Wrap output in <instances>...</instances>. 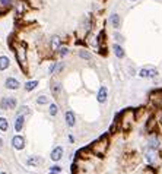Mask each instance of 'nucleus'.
<instances>
[{
	"mask_svg": "<svg viewBox=\"0 0 162 174\" xmlns=\"http://www.w3.org/2000/svg\"><path fill=\"white\" fill-rule=\"evenodd\" d=\"M41 161H43V160L38 158V157H29V158L26 160V164H28V165H38Z\"/></svg>",
	"mask_w": 162,
	"mask_h": 174,
	"instance_id": "obj_13",
	"label": "nucleus"
},
{
	"mask_svg": "<svg viewBox=\"0 0 162 174\" xmlns=\"http://www.w3.org/2000/svg\"><path fill=\"white\" fill-rule=\"evenodd\" d=\"M2 6H10L12 5V0H0Z\"/></svg>",
	"mask_w": 162,
	"mask_h": 174,
	"instance_id": "obj_22",
	"label": "nucleus"
},
{
	"mask_svg": "<svg viewBox=\"0 0 162 174\" xmlns=\"http://www.w3.org/2000/svg\"><path fill=\"white\" fill-rule=\"evenodd\" d=\"M50 114H51V116H56V114H57V105H56V104H51V105H50Z\"/></svg>",
	"mask_w": 162,
	"mask_h": 174,
	"instance_id": "obj_21",
	"label": "nucleus"
},
{
	"mask_svg": "<svg viewBox=\"0 0 162 174\" xmlns=\"http://www.w3.org/2000/svg\"><path fill=\"white\" fill-rule=\"evenodd\" d=\"M58 47H60V37L54 35L53 38H51V48L53 50H58Z\"/></svg>",
	"mask_w": 162,
	"mask_h": 174,
	"instance_id": "obj_12",
	"label": "nucleus"
},
{
	"mask_svg": "<svg viewBox=\"0 0 162 174\" xmlns=\"http://www.w3.org/2000/svg\"><path fill=\"white\" fill-rule=\"evenodd\" d=\"M58 171H62V168H60V167H57V165H54L50 173H58Z\"/></svg>",
	"mask_w": 162,
	"mask_h": 174,
	"instance_id": "obj_24",
	"label": "nucleus"
},
{
	"mask_svg": "<svg viewBox=\"0 0 162 174\" xmlns=\"http://www.w3.org/2000/svg\"><path fill=\"white\" fill-rule=\"evenodd\" d=\"M54 69H56V65H51V67H50V73H53Z\"/></svg>",
	"mask_w": 162,
	"mask_h": 174,
	"instance_id": "obj_26",
	"label": "nucleus"
},
{
	"mask_svg": "<svg viewBox=\"0 0 162 174\" xmlns=\"http://www.w3.org/2000/svg\"><path fill=\"white\" fill-rule=\"evenodd\" d=\"M10 65V62H9V59L6 57V56H0V70H4V69H8Z\"/></svg>",
	"mask_w": 162,
	"mask_h": 174,
	"instance_id": "obj_8",
	"label": "nucleus"
},
{
	"mask_svg": "<svg viewBox=\"0 0 162 174\" xmlns=\"http://www.w3.org/2000/svg\"><path fill=\"white\" fill-rule=\"evenodd\" d=\"M0 174H6V173H0Z\"/></svg>",
	"mask_w": 162,
	"mask_h": 174,
	"instance_id": "obj_29",
	"label": "nucleus"
},
{
	"mask_svg": "<svg viewBox=\"0 0 162 174\" xmlns=\"http://www.w3.org/2000/svg\"><path fill=\"white\" fill-rule=\"evenodd\" d=\"M98 101L99 102H105L107 101V88L102 87L99 89V92H98Z\"/></svg>",
	"mask_w": 162,
	"mask_h": 174,
	"instance_id": "obj_7",
	"label": "nucleus"
},
{
	"mask_svg": "<svg viewBox=\"0 0 162 174\" xmlns=\"http://www.w3.org/2000/svg\"><path fill=\"white\" fill-rule=\"evenodd\" d=\"M112 48H114V54L117 56L118 59H123V57H124V50H123V47H121V45L116 44Z\"/></svg>",
	"mask_w": 162,
	"mask_h": 174,
	"instance_id": "obj_9",
	"label": "nucleus"
},
{
	"mask_svg": "<svg viewBox=\"0 0 162 174\" xmlns=\"http://www.w3.org/2000/svg\"><path fill=\"white\" fill-rule=\"evenodd\" d=\"M51 91H53L54 97H58V95H60V92H62V85H60V84H57V82H53V85H51Z\"/></svg>",
	"mask_w": 162,
	"mask_h": 174,
	"instance_id": "obj_11",
	"label": "nucleus"
},
{
	"mask_svg": "<svg viewBox=\"0 0 162 174\" xmlns=\"http://www.w3.org/2000/svg\"><path fill=\"white\" fill-rule=\"evenodd\" d=\"M23 121H25V117H23V114H19V116L16 117V121H15V130H16V132H21L22 126H23Z\"/></svg>",
	"mask_w": 162,
	"mask_h": 174,
	"instance_id": "obj_5",
	"label": "nucleus"
},
{
	"mask_svg": "<svg viewBox=\"0 0 162 174\" xmlns=\"http://www.w3.org/2000/svg\"><path fill=\"white\" fill-rule=\"evenodd\" d=\"M146 154H148V155H146L148 161H149V163H153V161H155V157H156V155H155V152H153V151H149V149H148V151H146Z\"/></svg>",
	"mask_w": 162,
	"mask_h": 174,
	"instance_id": "obj_17",
	"label": "nucleus"
},
{
	"mask_svg": "<svg viewBox=\"0 0 162 174\" xmlns=\"http://www.w3.org/2000/svg\"><path fill=\"white\" fill-rule=\"evenodd\" d=\"M23 113H28V107H25V105H22L21 110L18 111V116H19V114H23Z\"/></svg>",
	"mask_w": 162,
	"mask_h": 174,
	"instance_id": "obj_23",
	"label": "nucleus"
},
{
	"mask_svg": "<svg viewBox=\"0 0 162 174\" xmlns=\"http://www.w3.org/2000/svg\"><path fill=\"white\" fill-rule=\"evenodd\" d=\"M139 75L142 78H155L158 75V70L155 67H143V69H140Z\"/></svg>",
	"mask_w": 162,
	"mask_h": 174,
	"instance_id": "obj_1",
	"label": "nucleus"
},
{
	"mask_svg": "<svg viewBox=\"0 0 162 174\" xmlns=\"http://www.w3.org/2000/svg\"><path fill=\"white\" fill-rule=\"evenodd\" d=\"M2 145H3V141H2V139H0V146H2Z\"/></svg>",
	"mask_w": 162,
	"mask_h": 174,
	"instance_id": "obj_27",
	"label": "nucleus"
},
{
	"mask_svg": "<svg viewBox=\"0 0 162 174\" xmlns=\"http://www.w3.org/2000/svg\"><path fill=\"white\" fill-rule=\"evenodd\" d=\"M66 121H67V124L69 126H75V114L72 113V111H67L66 113Z\"/></svg>",
	"mask_w": 162,
	"mask_h": 174,
	"instance_id": "obj_10",
	"label": "nucleus"
},
{
	"mask_svg": "<svg viewBox=\"0 0 162 174\" xmlns=\"http://www.w3.org/2000/svg\"><path fill=\"white\" fill-rule=\"evenodd\" d=\"M6 88L8 89H18L19 88V82L15 79V78H9V79H6Z\"/></svg>",
	"mask_w": 162,
	"mask_h": 174,
	"instance_id": "obj_3",
	"label": "nucleus"
},
{
	"mask_svg": "<svg viewBox=\"0 0 162 174\" xmlns=\"http://www.w3.org/2000/svg\"><path fill=\"white\" fill-rule=\"evenodd\" d=\"M131 2H134V0H131Z\"/></svg>",
	"mask_w": 162,
	"mask_h": 174,
	"instance_id": "obj_30",
	"label": "nucleus"
},
{
	"mask_svg": "<svg viewBox=\"0 0 162 174\" xmlns=\"http://www.w3.org/2000/svg\"><path fill=\"white\" fill-rule=\"evenodd\" d=\"M79 56H80L82 59H86V60H89V59L92 57V56H91V53H88V51H83V50L79 53Z\"/></svg>",
	"mask_w": 162,
	"mask_h": 174,
	"instance_id": "obj_20",
	"label": "nucleus"
},
{
	"mask_svg": "<svg viewBox=\"0 0 162 174\" xmlns=\"http://www.w3.org/2000/svg\"><path fill=\"white\" fill-rule=\"evenodd\" d=\"M37 85H38V81H29V82H26L25 89L26 91H32L34 88H37Z\"/></svg>",
	"mask_w": 162,
	"mask_h": 174,
	"instance_id": "obj_15",
	"label": "nucleus"
},
{
	"mask_svg": "<svg viewBox=\"0 0 162 174\" xmlns=\"http://www.w3.org/2000/svg\"><path fill=\"white\" fill-rule=\"evenodd\" d=\"M62 155H63V148H62V146H57L53 152H51V160H53V161H58V160L62 158Z\"/></svg>",
	"mask_w": 162,
	"mask_h": 174,
	"instance_id": "obj_4",
	"label": "nucleus"
},
{
	"mask_svg": "<svg viewBox=\"0 0 162 174\" xmlns=\"http://www.w3.org/2000/svg\"><path fill=\"white\" fill-rule=\"evenodd\" d=\"M110 22H111V25L117 29V28H120V16L117 15V13H112L111 16H110Z\"/></svg>",
	"mask_w": 162,
	"mask_h": 174,
	"instance_id": "obj_6",
	"label": "nucleus"
},
{
	"mask_svg": "<svg viewBox=\"0 0 162 174\" xmlns=\"http://www.w3.org/2000/svg\"><path fill=\"white\" fill-rule=\"evenodd\" d=\"M25 51H26V50H25L23 47H21V48L18 50V60H19V63H21V65L25 63Z\"/></svg>",
	"mask_w": 162,
	"mask_h": 174,
	"instance_id": "obj_14",
	"label": "nucleus"
},
{
	"mask_svg": "<svg viewBox=\"0 0 162 174\" xmlns=\"http://www.w3.org/2000/svg\"><path fill=\"white\" fill-rule=\"evenodd\" d=\"M8 127H9V123H8V120L4 119V117H0V129L4 132V130H8Z\"/></svg>",
	"mask_w": 162,
	"mask_h": 174,
	"instance_id": "obj_16",
	"label": "nucleus"
},
{
	"mask_svg": "<svg viewBox=\"0 0 162 174\" xmlns=\"http://www.w3.org/2000/svg\"><path fill=\"white\" fill-rule=\"evenodd\" d=\"M12 143H13V146H15L16 149H22V148L25 146V139H23L22 136H15V138L12 139Z\"/></svg>",
	"mask_w": 162,
	"mask_h": 174,
	"instance_id": "obj_2",
	"label": "nucleus"
},
{
	"mask_svg": "<svg viewBox=\"0 0 162 174\" xmlns=\"http://www.w3.org/2000/svg\"><path fill=\"white\" fill-rule=\"evenodd\" d=\"M37 102H38V104H47V102H48V98L45 97V95H41V97H38Z\"/></svg>",
	"mask_w": 162,
	"mask_h": 174,
	"instance_id": "obj_19",
	"label": "nucleus"
},
{
	"mask_svg": "<svg viewBox=\"0 0 162 174\" xmlns=\"http://www.w3.org/2000/svg\"><path fill=\"white\" fill-rule=\"evenodd\" d=\"M67 53H69V50H67V48H62V51H60V56H66Z\"/></svg>",
	"mask_w": 162,
	"mask_h": 174,
	"instance_id": "obj_25",
	"label": "nucleus"
},
{
	"mask_svg": "<svg viewBox=\"0 0 162 174\" xmlns=\"http://www.w3.org/2000/svg\"><path fill=\"white\" fill-rule=\"evenodd\" d=\"M161 123H162V116H161Z\"/></svg>",
	"mask_w": 162,
	"mask_h": 174,
	"instance_id": "obj_28",
	"label": "nucleus"
},
{
	"mask_svg": "<svg viewBox=\"0 0 162 174\" xmlns=\"http://www.w3.org/2000/svg\"><path fill=\"white\" fill-rule=\"evenodd\" d=\"M16 107V99L15 98H8V110Z\"/></svg>",
	"mask_w": 162,
	"mask_h": 174,
	"instance_id": "obj_18",
	"label": "nucleus"
}]
</instances>
